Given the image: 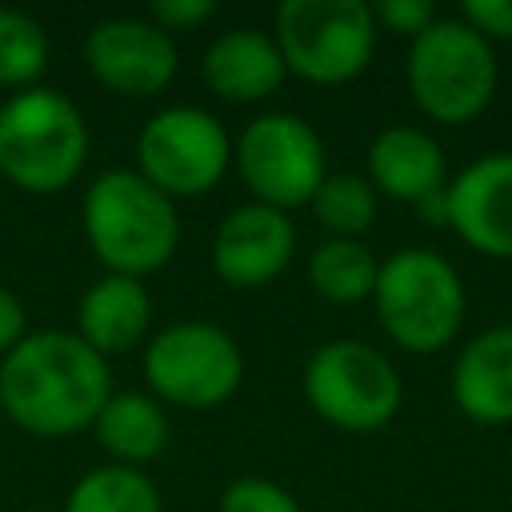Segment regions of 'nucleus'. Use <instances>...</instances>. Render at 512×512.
<instances>
[{
	"label": "nucleus",
	"mask_w": 512,
	"mask_h": 512,
	"mask_svg": "<svg viewBox=\"0 0 512 512\" xmlns=\"http://www.w3.org/2000/svg\"><path fill=\"white\" fill-rule=\"evenodd\" d=\"M200 72H204L208 92L228 100V104L268 100L288 76L272 32H260V28H228V32H220L204 52Z\"/></svg>",
	"instance_id": "nucleus-15"
},
{
	"label": "nucleus",
	"mask_w": 512,
	"mask_h": 512,
	"mask_svg": "<svg viewBox=\"0 0 512 512\" xmlns=\"http://www.w3.org/2000/svg\"><path fill=\"white\" fill-rule=\"evenodd\" d=\"M232 164L256 204L292 212L312 204L328 176L324 144L316 128L292 112H260L248 120L232 144Z\"/></svg>",
	"instance_id": "nucleus-9"
},
{
	"label": "nucleus",
	"mask_w": 512,
	"mask_h": 512,
	"mask_svg": "<svg viewBox=\"0 0 512 512\" xmlns=\"http://www.w3.org/2000/svg\"><path fill=\"white\" fill-rule=\"evenodd\" d=\"M240 380L244 352L220 324L176 320L144 344V384L160 404L216 408L236 396Z\"/></svg>",
	"instance_id": "nucleus-8"
},
{
	"label": "nucleus",
	"mask_w": 512,
	"mask_h": 512,
	"mask_svg": "<svg viewBox=\"0 0 512 512\" xmlns=\"http://www.w3.org/2000/svg\"><path fill=\"white\" fill-rule=\"evenodd\" d=\"M0 420H4V408H0Z\"/></svg>",
	"instance_id": "nucleus-29"
},
{
	"label": "nucleus",
	"mask_w": 512,
	"mask_h": 512,
	"mask_svg": "<svg viewBox=\"0 0 512 512\" xmlns=\"http://www.w3.org/2000/svg\"><path fill=\"white\" fill-rule=\"evenodd\" d=\"M376 16L364 0H284L272 16V40L284 68L308 84H348L376 52Z\"/></svg>",
	"instance_id": "nucleus-6"
},
{
	"label": "nucleus",
	"mask_w": 512,
	"mask_h": 512,
	"mask_svg": "<svg viewBox=\"0 0 512 512\" xmlns=\"http://www.w3.org/2000/svg\"><path fill=\"white\" fill-rule=\"evenodd\" d=\"M92 432H96V444L108 452V464L140 468L164 452L168 416H164V404L148 392H112Z\"/></svg>",
	"instance_id": "nucleus-18"
},
{
	"label": "nucleus",
	"mask_w": 512,
	"mask_h": 512,
	"mask_svg": "<svg viewBox=\"0 0 512 512\" xmlns=\"http://www.w3.org/2000/svg\"><path fill=\"white\" fill-rule=\"evenodd\" d=\"M84 64L108 92L144 100L172 84L180 52L176 40L152 20L108 16L92 24L84 36Z\"/></svg>",
	"instance_id": "nucleus-11"
},
{
	"label": "nucleus",
	"mask_w": 512,
	"mask_h": 512,
	"mask_svg": "<svg viewBox=\"0 0 512 512\" xmlns=\"http://www.w3.org/2000/svg\"><path fill=\"white\" fill-rule=\"evenodd\" d=\"M376 204H380V196L368 184V176L328 172L308 208H312L316 224L328 236H336V240H360L376 224Z\"/></svg>",
	"instance_id": "nucleus-21"
},
{
	"label": "nucleus",
	"mask_w": 512,
	"mask_h": 512,
	"mask_svg": "<svg viewBox=\"0 0 512 512\" xmlns=\"http://www.w3.org/2000/svg\"><path fill=\"white\" fill-rule=\"evenodd\" d=\"M216 512H304L288 488L268 476H236L224 492Z\"/></svg>",
	"instance_id": "nucleus-23"
},
{
	"label": "nucleus",
	"mask_w": 512,
	"mask_h": 512,
	"mask_svg": "<svg viewBox=\"0 0 512 512\" xmlns=\"http://www.w3.org/2000/svg\"><path fill=\"white\" fill-rule=\"evenodd\" d=\"M408 92L436 124H468L496 96V52L460 16H436L408 44Z\"/></svg>",
	"instance_id": "nucleus-5"
},
{
	"label": "nucleus",
	"mask_w": 512,
	"mask_h": 512,
	"mask_svg": "<svg viewBox=\"0 0 512 512\" xmlns=\"http://www.w3.org/2000/svg\"><path fill=\"white\" fill-rule=\"evenodd\" d=\"M208 16H216V4L212 0H152L148 4V20L156 28H164L168 36L172 32H188V28L204 24Z\"/></svg>",
	"instance_id": "nucleus-25"
},
{
	"label": "nucleus",
	"mask_w": 512,
	"mask_h": 512,
	"mask_svg": "<svg viewBox=\"0 0 512 512\" xmlns=\"http://www.w3.org/2000/svg\"><path fill=\"white\" fill-rule=\"evenodd\" d=\"M232 164L224 124L196 104H168L152 112L136 136V172L168 200L212 192Z\"/></svg>",
	"instance_id": "nucleus-10"
},
{
	"label": "nucleus",
	"mask_w": 512,
	"mask_h": 512,
	"mask_svg": "<svg viewBox=\"0 0 512 512\" xmlns=\"http://www.w3.org/2000/svg\"><path fill=\"white\" fill-rule=\"evenodd\" d=\"M112 396V368L76 332H28L0 360L4 420L32 436H72L96 424Z\"/></svg>",
	"instance_id": "nucleus-1"
},
{
	"label": "nucleus",
	"mask_w": 512,
	"mask_h": 512,
	"mask_svg": "<svg viewBox=\"0 0 512 512\" xmlns=\"http://www.w3.org/2000/svg\"><path fill=\"white\" fill-rule=\"evenodd\" d=\"M460 20L472 24L488 44L492 40H512V0H464Z\"/></svg>",
	"instance_id": "nucleus-26"
},
{
	"label": "nucleus",
	"mask_w": 512,
	"mask_h": 512,
	"mask_svg": "<svg viewBox=\"0 0 512 512\" xmlns=\"http://www.w3.org/2000/svg\"><path fill=\"white\" fill-rule=\"evenodd\" d=\"M28 336V312H24V300L0 284V360Z\"/></svg>",
	"instance_id": "nucleus-27"
},
{
	"label": "nucleus",
	"mask_w": 512,
	"mask_h": 512,
	"mask_svg": "<svg viewBox=\"0 0 512 512\" xmlns=\"http://www.w3.org/2000/svg\"><path fill=\"white\" fill-rule=\"evenodd\" d=\"M148 328H152V296L136 276L104 272L84 288L76 304V336L104 360L136 348L148 336Z\"/></svg>",
	"instance_id": "nucleus-16"
},
{
	"label": "nucleus",
	"mask_w": 512,
	"mask_h": 512,
	"mask_svg": "<svg viewBox=\"0 0 512 512\" xmlns=\"http://www.w3.org/2000/svg\"><path fill=\"white\" fill-rule=\"evenodd\" d=\"M20 512H52V508H20Z\"/></svg>",
	"instance_id": "nucleus-28"
},
{
	"label": "nucleus",
	"mask_w": 512,
	"mask_h": 512,
	"mask_svg": "<svg viewBox=\"0 0 512 512\" xmlns=\"http://www.w3.org/2000/svg\"><path fill=\"white\" fill-rule=\"evenodd\" d=\"M380 260L364 240H320L308 252V284L328 304H360L372 300Z\"/></svg>",
	"instance_id": "nucleus-19"
},
{
	"label": "nucleus",
	"mask_w": 512,
	"mask_h": 512,
	"mask_svg": "<svg viewBox=\"0 0 512 512\" xmlns=\"http://www.w3.org/2000/svg\"><path fill=\"white\" fill-rule=\"evenodd\" d=\"M372 16H376V28L416 40L436 20V8L428 0H380V4H372Z\"/></svg>",
	"instance_id": "nucleus-24"
},
{
	"label": "nucleus",
	"mask_w": 512,
	"mask_h": 512,
	"mask_svg": "<svg viewBox=\"0 0 512 512\" xmlns=\"http://www.w3.org/2000/svg\"><path fill=\"white\" fill-rule=\"evenodd\" d=\"M88 160L84 112L56 88H24L0 104V176L24 192L68 188Z\"/></svg>",
	"instance_id": "nucleus-3"
},
{
	"label": "nucleus",
	"mask_w": 512,
	"mask_h": 512,
	"mask_svg": "<svg viewBox=\"0 0 512 512\" xmlns=\"http://www.w3.org/2000/svg\"><path fill=\"white\" fill-rule=\"evenodd\" d=\"M368 184L376 188V196L384 192L388 200H404L412 208L444 192L448 160L440 140L412 124H392L376 132L368 144Z\"/></svg>",
	"instance_id": "nucleus-14"
},
{
	"label": "nucleus",
	"mask_w": 512,
	"mask_h": 512,
	"mask_svg": "<svg viewBox=\"0 0 512 512\" xmlns=\"http://www.w3.org/2000/svg\"><path fill=\"white\" fill-rule=\"evenodd\" d=\"M308 408L340 432H376L392 424L404 400L396 364L364 340H328L304 364Z\"/></svg>",
	"instance_id": "nucleus-7"
},
{
	"label": "nucleus",
	"mask_w": 512,
	"mask_h": 512,
	"mask_svg": "<svg viewBox=\"0 0 512 512\" xmlns=\"http://www.w3.org/2000/svg\"><path fill=\"white\" fill-rule=\"evenodd\" d=\"M372 304L384 336L396 348L428 356L456 340L468 296H464L460 272L440 252L396 248L388 260H380Z\"/></svg>",
	"instance_id": "nucleus-4"
},
{
	"label": "nucleus",
	"mask_w": 512,
	"mask_h": 512,
	"mask_svg": "<svg viewBox=\"0 0 512 512\" xmlns=\"http://www.w3.org/2000/svg\"><path fill=\"white\" fill-rule=\"evenodd\" d=\"M48 68V32L20 8H0V88H36Z\"/></svg>",
	"instance_id": "nucleus-22"
},
{
	"label": "nucleus",
	"mask_w": 512,
	"mask_h": 512,
	"mask_svg": "<svg viewBox=\"0 0 512 512\" xmlns=\"http://www.w3.org/2000/svg\"><path fill=\"white\" fill-rule=\"evenodd\" d=\"M452 400L476 424H512V324L472 336L452 364Z\"/></svg>",
	"instance_id": "nucleus-17"
},
{
	"label": "nucleus",
	"mask_w": 512,
	"mask_h": 512,
	"mask_svg": "<svg viewBox=\"0 0 512 512\" xmlns=\"http://www.w3.org/2000/svg\"><path fill=\"white\" fill-rule=\"evenodd\" d=\"M296 252V228L288 212L268 204H240L232 208L212 232V272L228 288H264L272 284Z\"/></svg>",
	"instance_id": "nucleus-12"
},
{
	"label": "nucleus",
	"mask_w": 512,
	"mask_h": 512,
	"mask_svg": "<svg viewBox=\"0 0 512 512\" xmlns=\"http://www.w3.org/2000/svg\"><path fill=\"white\" fill-rule=\"evenodd\" d=\"M448 228L476 252L512 260V152L476 156L448 188Z\"/></svg>",
	"instance_id": "nucleus-13"
},
{
	"label": "nucleus",
	"mask_w": 512,
	"mask_h": 512,
	"mask_svg": "<svg viewBox=\"0 0 512 512\" xmlns=\"http://www.w3.org/2000/svg\"><path fill=\"white\" fill-rule=\"evenodd\" d=\"M64 512H160V492L144 468L96 464L72 484Z\"/></svg>",
	"instance_id": "nucleus-20"
},
{
	"label": "nucleus",
	"mask_w": 512,
	"mask_h": 512,
	"mask_svg": "<svg viewBox=\"0 0 512 512\" xmlns=\"http://www.w3.org/2000/svg\"><path fill=\"white\" fill-rule=\"evenodd\" d=\"M80 228L108 272L136 280L160 272L180 244L176 200L136 168H108L88 184L80 200Z\"/></svg>",
	"instance_id": "nucleus-2"
}]
</instances>
